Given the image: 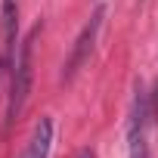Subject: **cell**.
<instances>
[{
    "mask_svg": "<svg viewBox=\"0 0 158 158\" xmlns=\"http://www.w3.org/2000/svg\"><path fill=\"white\" fill-rule=\"evenodd\" d=\"M40 34V25H34L28 31V37L19 40L16 47V59H13V81H10V102H6V127L16 124V118L22 115L28 93H31V50H34V37Z\"/></svg>",
    "mask_w": 158,
    "mask_h": 158,
    "instance_id": "cell-1",
    "label": "cell"
},
{
    "mask_svg": "<svg viewBox=\"0 0 158 158\" xmlns=\"http://www.w3.org/2000/svg\"><path fill=\"white\" fill-rule=\"evenodd\" d=\"M149 121H152V99L143 87H136L127 118V158H149Z\"/></svg>",
    "mask_w": 158,
    "mask_h": 158,
    "instance_id": "cell-2",
    "label": "cell"
},
{
    "mask_svg": "<svg viewBox=\"0 0 158 158\" xmlns=\"http://www.w3.org/2000/svg\"><path fill=\"white\" fill-rule=\"evenodd\" d=\"M102 19H106V6H96L93 16L87 19V25L81 28V34L74 37V47H71V53H68V59H65V68H62V81H65V84H68L71 77L84 68V62L90 59V53H93V47H96V37H99V28H102Z\"/></svg>",
    "mask_w": 158,
    "mask_h": 158,
    "instance_id": "cell-3",
    "label": "cell"
},
{
    "mask_svg": "<svg viewBox=\"0 0 158 158\" xmlns=\"http://www.w3.org/2000/svg\"><path fill=\"white\" fill-rule=\"evenodd\" d=\"M0 22H3V47L10 62L16 59V47H19V0H0Z\"/></svg>",
    "mask_w": 158,
    "mask_h": 158,
    "instance_id": "cell-4",
    "label": "cell"
},
{
    "mask_svg": "<svg viewBox=\"0 0 158 158\" xmlns=\"http://www.w3.org/2000/svg\"><path fill=\"white\" fill-rule=\"evenodd\" d=\"M50 149H53V121L40 118L31 130V139H28L22 158H50Z\"/></svg>",
    "mask_w": 158,
    "mask_h": 158,
    "instance_id": "cell-5",
    "label": "cell"
},
{
    "mask_svg": "<svg viewBox=\"0 0 158 158\" xmlns=\"http://www.w3.org/2000/svg\"><path fill=\"white\" fill-rule=\"evenodd\" d=\"M149 99H152V121H158V84H155V93Z\"/></svg>",
    "mask_w": 158,
    "mask_h": 158,
    "instance_id": "cell-6",
    "label": "cell"
},
{
    "mask_svg": "<svg viewBox=\"0 0 158 158\" xmlns=\"http://www.w3.org/2000/svg\"><path fill=\"white\" fill-rule=\"evenodd\" d=\"M0 65H3V59H0Z\"/></svg>",
    "mask_w": 158,
    "mask_h": 158,
    "instance_id": "cell-7",
    "label": "cell"
}]
</instances>
